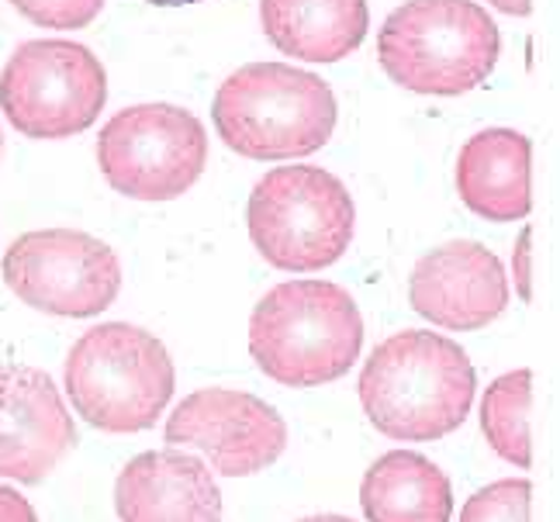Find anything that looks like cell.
<instances>
[{
  "label": "cell",
  "instance_id": "1",
  "mask_svg": "<svg viewBox=\"0 0 560 522\" xmlns=\"http://www.w3.org/2000/svg\"><path fill=\"white\" fill-rule=\"evenodd\" d=\"M474 367L464 346L429 329L384 339L360 371L368 419L392 440L429 443L464 426L474 402Z\"/></svg>",
  "mask_w": 560,
  "mask_h": 522
},
{
  "label": "cell",
  "instance_id": "2",
  "mask_svg": "<svg viewBox=\"0 0 560 522\" xmlns=\"http://www.w3.org/2000/svg\"><path fill=\"white\" fill-rule=\"evenodd\" d=\"M363 318L350 291L329 280H288L260 298L249 318V353L288 387H318L350 374Z\"/></svg>",
  "mask_w": 560,
  "mask_h": 522
},
{
  "label": "cell",
  "instance_id": "3",
  "mask_svg": "<svg viewBox=\"0 0 560 522\" xmlns=\"http://www.w3.org/2000/svg\"><path fill=\"white\" fill-rule=\"evenodd\" d=\"M499 53V25L474 0H408L387 14L377 38L384 73L422 97H460L481 86Z\"/></svg>",
  "mask_w": 560,
  "mask_h": 522
},
{
  "label": "cell",
  "instance_id": "4",
  "mask_svg": "<svg viewBox=\"0 0 560 522\" xmlns=\"http://www.w3.org/2000/svg\"><path fill=\"white\" fill-rule=\"evenodd\" d=\"M211 118L222 142L240 156L294 160L332 139L336 97L318 73L284 62H249L219 86Z\"/></svg>",
  "mask_w": 560,
  "mask_h": 522
},
{
  "label": "cell",
  "instance_id": "5",
  "mask_svg": "<svg viewBox=\"0 0 560 522\" xmlns=\"http://www.w3.org/2000/svg\"><path fill=\"white\" fill-rule=\"evenodd\" d=\"M67 395L80 419L101 432L153 429L174 398V360L153 333L104 322L73 343Z\"/></svg>",
  "mask_w": 560,
  "mask_h": 522
},
{
  "label": "cell",
  "instance_id": "6",
  "mask_svg": "<svg viewBox=\"0 0 560 522\" xmlns=\"http://www.w3.org/2000/svg\"><path fill=\"white\" fill-rule=\"evenodd\" d=\"M353 198L329 170L280 166L253 187L246 225L253 246L277 270H322L350 250Z\"/></svg>",
  "mask_w": 560,
  "mask_h": 522
},
{
  "label": "cell",
  "instance_id": "7",
  "mask_svg": "<svg viewBox=\"0 0 560 522\" xmlns=\"http://www.w3.org/2000/svg\"><path fill=\"white\" fill-rule=\"evenodd\" d=\"M107 73L101 59L62 38H38L18 46L0 73V107L28 139H67L101 118Z\"/></svg>",
  "mask_w": 560,
  "mask_h": 522
},
{
  "label": "cell",
  "instance_id": "8",
  "mask_svg": "<svg viewBox=\"0 0 560 522\" xmlns=\"http://www.w3.org/2000/svg\"><path fill=\"white\" fill-rule=\"evenodd\" d=\"M208 160L205 125L177 104H136L97 136L104 181L136 201H174L194 187Z\"/></svg>",
  "mask_w": 560,
  "mask_h": 522
},
{
  "label": "cell",
  "instance_id": "9",
  "mask_svg": "<svg viewBox=\"0 0 560 522\" xmlns=\"http://www.w3.org/2000/svg\"><path fill=\"white\" fill-rule=\"evenodd\" d=\"M8 288L35 312L94 318L115 304L121 267L112 246L88 232L42 229L18 235L4 253Z\"/></svg>",
  "mask_w": 560,
  "mask_h": 522
},
{
  "label": "cell",
  "instance_id": "10",
  "mask_svg": "<svg viewBox=\"0 0 560 522\" xmlns=\"http://www.w3.org/2000/svg\"><path fill=\"white\" fill-rule=\"evenodd\" d=\"M163 437L177 450H201L222 477H249L277 464L288 426L273 405L249 391L205 387L174 408Z\"/></svg>",
  "mask_w": 560,
  "mask_h": 522
},
{
  "label": "cell",
  "instance_id": "11",
  "mask_svg": "<svg viewBox=\"0 0 560 522\" xmlns=\"http://www.w3.org/2000/svg\"><path fill=\"white\" fill-rule=\"evenodd\" d=\"M77 446V426L49 374L0 363V477L42 485Z\"/></svg>",
  "mask_w": 560,
  "mask_h": 522
},
{
  "label": "cell",
  "instance_id": "12",
  "mask_svg": "<svg viewBox=\"0 0 560 522\" xmlns=\"http://www.w3.org/2000/svg\"><path fill=\"white\" fill-rule=\"evenodd\" d=\"M408 304L443 329H485L509 304L505 267L488 246L474 239H454L416 264L408 277Z\"/></svg>",
  "mask_w": 560,
  "mask_h": 522
},
{
  "label": "cell",
  "instance_id": "13",
  "mask_svg": "<svg viewBox=\"0 0 560 522\" xmlns=\"http://www.w3.org/2000/svg\"><path fill=\"white\" fill-rule=\"evenodd\" d=\"M115 512L121 522H222V491L201 456L145 450L118 474Z\"/></svg>",
  "mask_w": 560,
  "mask_h": 522
},
{
  "label": "cell",
  "instance_id": "14",
  "mask_svg": "<svg viewBox=\"0 0 560 522\" xmlns=\"http://www.w3.org/2000/svg\"><path fill=\"white\" fill-rule=\"evenodd\" d=\"M529 139L515 128H485L474 136L457 160L460 201L488 222L526 219L529 194Z\"/></svg>",
  "mask_w": 560,
  "mask_h": 522
},
{
  "label": "cell",
  "instance_id": "15",
  "mask_svg": "<svg viewBox=\"0 0 560 522\" xmlns=\"http://www.w3.org/2000/svg\"><path fill=\"white\" fill-rule=\"evenodd\" d=\"M260 21L273 46L301 62H339L360 49L368 0H260Z\"/></svg>",
  "mask_w": 560,
  "mask_h": 522
},
{
  "label": "cell",
  "instance_id": "16",
  "mask_svg": "<svg viewBox=\"0 0 560 522\" xmlns=\"http://www.w3.org/2000/svg\"><path fill=\"white\" fill-rule=\"evenodd\" d=\"M360 506L368 522H450L454 491L429 456L392 450L363 474Z\"/></svg>",
  "mask_w": 560,
  "mask_h": 522
},
{
  "label": "cell",
  "instance_id": "17",
  "mask_svg": "<svg viewBox=\"0 0 560 522\" xmlns=\"http://www.w3.org/2000/svg\"><path fill=\"white\" fill-rule=\"evenodd\" d=\"M529 405H533V371H512L491 381L481 402V429L488 446L515 467L533 464L529 446Z\"/></svg>",
  "mask_w": 560,
  "mask_h": 522
},
{
  "label": "cell",
  "instance_id": "18",
  "mask_svg": "<svg viewBox=\"0 0 560 522\" xmlns=\"http://www.w3.org/2000/svg\"><path fill=\"white\" fill-rule=\"evenodd\" d=\"M529 482L505 477V482H494L474 495L460 509V522H529Z\"/></svg>",
  "mask_w": 560,
  "mask_h": 522
},
{
  "label": "cell",
  "instance_id": "19",
  "mask_svg": "<svg viewBox=\"0 0 560 522\" xmlns=\"http://www.w3.org/2000/svg\"><path fill=\"white\" fill-rule=\"evenodd\" d=\"M8 4L42 28L73 32V28L91 25V21L101 14L104 0H8Z\"/></svg>",
  "mask_w": 560,
  "mask_h": 522
},
{
  "label": "cell",
  "instance_id": "20",
  "mask_svg": "<svg viewBox=\"0 0 560 522\" xmlns=\"http://www.w3.org/2000/svg\"><path fill=\"white\" fill-rule=\"evenodd\" d=\"M512 270H515V291L523 301H533V229L520 232V243L512 250Z\"/></svg>",
  "mask_w": 560,
  "mask_h": 522
},
{
  "label": "cell",
  "instance_id": "21",
  "mask_svg": "<svg viewBox=\"0 0 560 522\" xmlns=\"http://www.w3.org/2000/svg\"><path fill=\"white\" fill-rule=\"evenodd\" d=\"M0 522H38V515L25 495L0 485Z\"/></svg>",
  "mask_w": 560,
  "mask_h": 522
},
{
  "label": "cell",
  "instance_id": "22",
  "mask_svg": "<svg viewBox=\"0 0 560 522\" xmlns=\"http://www.w3.org/2000/svg\"><path fill=\"white\" fill-rule=\"evenodd\" d=\"M494 11L512 14V18H526L533 11V0H488Z\"/></svg>",
  "mask_w": 560,
  "mask_h": 522
},
{
  "label": "cell",
  "instance_id": "23",
  "mask_svg": "<svg viewBox=\"0 0 560 522\" xmlns=\"http://www.w3.org/2000/svg\"><path fill=\"white\" fill-rule=\"evenodd\" d=\"M145 4H156V8H187V4H201V0H145Z\"/></svg>",
  "mask_w": 560,
  "mask_h": 522
},
{
  "label": "cell",
  "instance_id": "24",
  "mask_svg": "<svg viewBox=\"0 0 560 522\" xmlns=\"http://www.w3.org/2000/svg\"><path fill=\"white\" fill-rule=\"evenodd\" d=\"M298 522H353L350 515H308V519H298Z\"/></svg>",
  "mask_w": 560,
  "mask_h": 522
},
{
  "label": "cell",
  "instance_id": "25",
  "mask_svg": "<svg viewBox=\"0 0 560 522\" xmlns=\"http://www.w3.org/2000/svg\"><path fill=\"white\" fill-rule=\"evenodd\" d=\"M0 146H4V142H0Z\"/></svg>",
  "mask_w": 560,
  "mask_h": 522
}]
</instances>
